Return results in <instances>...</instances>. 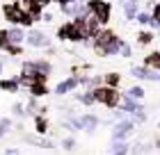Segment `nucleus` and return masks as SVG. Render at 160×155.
Masks as SVG:
<instances>
[{
    "label": "nucleus",
    "instance_id": "obj_1",
    "mask_svg": "<svg viewBox=\"0 0 160 155\" xmlns=\"http://www.w3.org/2000/svg\"><path fill=\"white\" fill-rule=\"evenodd\" d=\"M89 9H92V12L101 18V23H105V21L110 18V5H108V2H101V0H92V2H89Z\"/></svg>",
    "mask_w": 160,
    "mask_h": 155
},
{
    "label": "nucleus",
    "instance_id": "obj_2",
    "mask_svg": "<svg viewBox=\"0 0 160 155\" xmlns=\"http://www.w3.org/2000/svg\"><path fill=\"white\" fill-rule=\"evenodd\" d=\"M94 94H96V96H94L96 100H103V103H108V105H114V103H117V96H114L112 89H98Z\"/></svg>",
    "mask_w": 160,
    "mask_h": 155
},
{
    "label": "nucleus",
    "instance_id": "obj_3",
    "mask_svg": "<svg viewBox=\"0 0 160 155\" xmlns=\"http://www.w3.org/2000/svg\"><path fill=\"white\" fill-rule=\"evenodd\" d=\"M130 128H133V123H128V121L121 123V125H117V132H114V137H117V139H119V137H126L128 132H130Z\"/></svg>",
    "mask_w": 160,
    "mask_h": 155
},
{
    "label": "nucleus",
    "instance_id": "obj_4",
    "mask_svg": "<svg viewBox=\"0 0 160 155\" xmlns=\"http://www.w3.org/2000/svg\"><path fill=\"white\" fill-rule=\"evenodd\" d=\"M28 41H30L32 46H43V43H46V39H43V34H39V32H32L30 36H28Z\"/></svg>",
    "mask_w": 160,
    "mask_h": 155
},
{
    "label": "nucleus",
    "instance_id": "obj_5",
    "mask_svg": "<svg viewBox=\"0 0 160 155\" xmlns=\"http://www.w3.org/2000/svg\"><path fill=\"white\" fill-rule=\"evenodd\" d=\"M147 64H149V66H156V69H160V53H153V55H149Z\"/></svg>",
    "mask_w": 160,
    "mask_h": 155
},
{
    "label": "nucleus",
    "instance_id": "obj_6",
    "mask_svg": "<svg viewBox=\"0 0 160 155\" xmlns=\"http://www.w3.org/2000/svg\"><path fill=\"white\" fill-rule=\"evenodd\" d=\"M133 73H135L137 78H156V75H153V73H151L149 69H135Z\"/></svg>",
    "mask_w": 160,
    "mask_h": 155
},
{
    "label": "nucleus",
    "instance_id": "obj_7",
    "mask_svg": "<svg viewBox=\"0 0 160 155\" xmlns=\"http://www.w3.org/2000/svg\"><path fill=\"white\" fill-rule=\"evenodd\" d=\"M9 41H14V43L23 41V32H21V30H12L9 32Z\"/></svg>",
    "mask_w": 160,
    "mask_h": 155
},
{
    "label": "nucleus",
    "instance_id": "obj_8",
    "mask_svg": "<svg viewBox=\"0 0 160 155\" xmlns=\"http://www.w3.org/2000/svg\"><path fill=\"white\" fill-rule=\"evenodd\" d=\"M73 85H76V80H69V82H62L60 87H57V94H64V91H69V89H71Z\"/></svg>",
    "mask_w": 160,
    "mask_h": 155
},
{
    "label": "nucleus",
    "instance_id": "obj_9",
    "mask_svg": "<svg viewBox=\"0 0 160 155\" xmlns=\"http://www.w3.org/2000/svg\"><path fill=\"white\" fill-rule=\"evenodd\" d=\"M128 96H130V98H142V96H144V91L140 89V87H133V89L128 91Z\"/></svg>",
    "mask_w": 160,
    "mask_h": 155
},
{
    "label": "nucleus",
    "instance_id": "obj_10",
    "mask_svg": "<svg viewBox=\"0 0 160 155\" xmlns=\"http://www.w3.org/2000/svg\"><path fill=\"white\" fill-rule=\"evenodd\" d=\"M151 21H153V16H149V14H137V23H151Z\"/></svg>",
    "mask_w": 160,
    "mask_h": 155
},
{
    "label": "nucleus",
    "instance_id": "obj_11",
    "mask_svg": "<svg viewBox=\"0 0 160 155\" xmlns=\"http://www.w3.org/2000/svg\"><path fill=\"white\" fill-rule=\"evenodd\" d=\"M151 25H160V5H156V12H153V21Z\"/></svg>",
    "mask_w": 160,
    "mask_h": 155
},
{
    "label": "nucleus",
    "instance_id": "obj_12",
    "mask_svg": "<svg viewBox=\"0 0 160 155\" xmlns=\"http://www.w3.org/2000/svg\"><path fill=\"white\" fill-rule=\"evenodd\" d=\"M82 123L87 125V128H94V125H96V119H92V116H87V119H85Z\"/></svg>",
    "mask_w": 160,
    "mask_h": 155
},
{
    "label": "nucleus",
    "instance_id": "obj_13",
    "mask_svg": "<svg viewBox=\"0 0 160 155\" xmlns=\"http://www.w3.org/2000/svg\"><path fill=\"white\" fill-rule=\"evenodd\" d=\"M151 39H153V36H151L149 32H144V34H140V41H142V43H149Z\"/></svg>",
    "mask_w": 160,
    "mask_h": 155
},
{
    "label": "nucleus",
    "instance_id": "obj_14",
    "mask_svg": "<svg viewBox=\"0 0 160 155\" xmlns=\"http://www.w3.org/2000/svg\"><path fill=\"white\" fill-rule=\"evenodd\" d=\"M7 155H16V151H9V153H7Z\"/></svg>",
    "mask_w": 160,
    "mask_h": 155
}]
</instances>
